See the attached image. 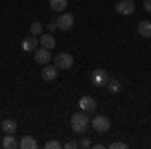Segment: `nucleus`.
<instances>
[{
    "instance_id": "14",
    "label": "nucleus",
    "mask_w": 151,
    "mask_h": 149,
    "mask_svg": "<svg viewBox=\"0 0 151 149\" xmlns=\"http://www.w3.org/2000/svg\"><path fill=\"white\" fill-rule=\"evenodd\" d=\"M18 147H22V149H36V147H38V143H36V139L32 137V135H26V137L20 139Z\"/></svg>"
},
{
    "instance_id": "3",
    "label": "nucleus",
    "mask_w": 151,
    "mask_h": 149,
    "mask_svg": "<svg viewBox=\"0 0 151 149\" xmlns=\"http://www.w3.org/2000/svg\"><path fill=\"white\" fill-rule=\"evenodd\" d=\"M91 125H93L95 131L105 133V131H109V129H111V121H109V117H105V115H97V117L91 119Z\"/></svg>"
},
{
    "instance_id": "20",
    "label": "nucleus",
    "mask_w": 151,
    "mask_h": 149,
    "mask_svg": "<svg viewBox=\"0 0 151 149\" xmlns=\"http://www.w3.org/2000/svg\"><path fill=\"white\" fill-rule=\"evenodd\" d=\"M109 147L111 149H127V143H123V141H113V143H109Z\"/></svg>"
},
{
    "instance_id": "4",
    "label": "nucleus",
    "mask_w": 151,
    "mask_h": 149,
    "mask_svg": "<svg viewBox=\"0 0 151 149\" xmlns=\"http://www.w3.org/2000/svg\"><path fill=\"white\" fill-rule=\"evenodd\" d=\"M91 83H93L95 87H105V85L109 83V75H107V71H105V69H95L93 75H91Z\"/></svg>"
},
{
    "instance_id": "13",
    "label": "nucleus",
    "mask_w": 151,
    "mask_h": 149,
    "mask_svg": "<svg viewBox=\"0 0 151 149\" xmlns=\"http://www.w3.org/2000/svg\"><path fill=\"white\" fill-rule=\"evenodd\" d=\"M38 42H40V46H45V48H52V46L57 45V40H55V36L50 35V32H47V35H40V38H38Z\"/></svg>"
},
{
    "instance_id": "18",
    "label": "nucleus",
    "mask_w": 151,
    "mask_h": 149,
    "mask_svg": "<svg viewBox=\"0 0 151 149\" xmlns=\"http://www.w3.org/2000/svg\"><path fill=\"white\" fill-rule=\"evenodd\" d=\"M42 22H38V20H35V22L30 24V35H35V36H38V35H42Z\"/></svg>"
},
{
    "instance_id": "17",
    "label": "nucleus",
    "mask_w": 151,
    "mask_h": 149,
    "mask_svg": "<svg viewBox=\"0 0 151 149\" xmlns=\"http://www.w3.org/2000/svg\"><path fill=\"white\" fill-rule=\"evenodd\" d=\"M109 91L111 93H119L121 89H123V85H121V81H117V79H109Z\"/></svg>"
},
{
    "instance_id": "23",
    "label": "nucleus",
    "mask_w": 151,
    "mask_h": 149,
    "mask_svg": "<svg viewBox=\"0 0 151 149\" xmlns=\"http://www.w3.org/2000/svg\"><path fill=\"white\" fill-rule=\"evenodd\" d=\"M79 147H91V141H89V139H81Z\"/></svg>"
},
{
    "instance_id": "21",
    "label": "nucleus",
    "mask_w": 151,
    "mask_h": 149,
    "mask_svg": "<svg viewBox=\"0 0 151 149\" xmlns=\"http://www.w3.org/2000/svg\"><path fill=\"white\" fill-rule=\"evenodd\" d=\"M65 147H67V149H77V147H79V143H77V141H67Z\"/></svg>"
},
{
    "instance_id": "19",
    "label": "nucleus",
    "mask_w": 151,
    "mask_h": 149,
    "mask_svg": "<svg viewBox=\"0 0 151 149\" xmlns=\"http://www.w3.org/2000/svg\"><path fill=\"white\" fill-rule=\"evenodd\" d=\"M45 147H47V149H60L63 145H60L58 141H55V139H50V141H47V143H45Z\"/></svg>"
},
{
    "instance_id": "1",
    "label": "nucleus",
    "mask_w": 151,
    "mask_h": 149,
    "mask_svg": "<svg viewBox=\"0 0 151 149\" xmlns=\"http://www.w3.org/2000/svg\"><path fill=\"white\" fill-rule=\"evenodd\" d=\"M89 125H91V117L85 113V111H79V113H75L73 117H70V129L75 131V133H85L87 129H89Z\"/></svg>"
},
{
    "instance_id": "10",
    "label": "nucleus",
    "mask_w": 151,
    "mask_h": 149,
    "mask_svg": "<svg viewBox=\"0 0 151 149\" xmlns=\"http://www.w3.org/2000/svg\"><path fill=\"white\" fill-rule=\"evenodd\" d=\"M16 121H14V119H4V121H2V123H0V129H2V133H4V135H14V133H16Z\"/></svg>"
},
{
    "instance_id": "9",
    "label": "nucleus",
    "mask_w": 151,
    "mask_h": 149,
    "mask_svg": "<svg viewBox=\"0 0 151 149\" xmlns=\"http://www.w3.org/2000/svg\"><path fill=\"white\" fill-rule=\"evenodd\" d=\"M35 60H36V63H40V65H47L48 60H50V53H48V48H45V46L35 48Z\"/></svg>"
},
{
    "instance_id": "12",
    "label": "nucleus",
    "mask_w": 151,
    "mask_h": 149,
    "mask_svg": "<svg viewBox=\"0 0 151 149\" xmlns=\"http://www.w3.org/2000/svg\"><path fill=\"white\" fill-rule=\"evenodd\" d=\"M137 32H139L143 38H151V22L149 20H141L137 24Z\"/></svg>"
},
{
    "instance_id": "8",
    "label": "nucleus",
    "mask_w": 151,
    "mask_h": 149,
    "mask_svg": "<svg viewBox=\"0 0 151 149\" xmlns=\"http://www.w3.org/2000/svg\"><path fill=\"white\" fill-rule=\"evenodd\" d=\"M40 77H42V79L45 81H55L58 77V69L57 67H55V65H45V67H42V71H40Z\"/></svg>"
},
{
    "instance_id": "24",
    "label": "nucleus",
    "mask_w": 151,
    "mask_h": 149,
    "mask_svg": "<svg viewBox=\"0 0 151 149\" xmlns=\"http://www.w3.org/2000/svg\"><path fill=\"white\" fill-rule=\"evenodd\" d=\"M57 20H52V22H48V32H52V30H57Z\"/></svg>"
},
{
    "instance_id": "6",
    "label": "nucleus",
    "mask_w": 151,
    "mask_h": 149,
    "mask_svg": "<svg viewBox=\"0 0 151 149\" xmlns=\"http://www.w3.org/2000/svg\"><path fill=\"white\" fill-rule=\"evenodd\" d=\"M73 24H75V16L69 14V12H63V14L57 18V26L63 30V32H65V30H70V28H73Z\"/></svg>"
},
{
    "instance_id": "22",
    "label": "nucleus",
    "mask_w": 151,
    "mask_h": 149,
    "mask_svg": "<svg viewBox=\"0 0 151 149\" xmlns=\"http://www.w3.org/2000/svg\"><path fill=\"white\" fill-rule=\"evenodd\" d=\"M143 10L151 12V0H145V2H143Z\"/></svg>"
},
{
    "instance_id": "7",
    "label": "nucleus",
    "mask_w": 151,
    "mask_h": 149,
    "mask_svg": "<svg viewBox=\"0 0 151 149\" xmlns=\"http://www.w3.org/2000/svg\"><path fill=\"white\" fill-rule=\"evenodd\" d=\"M115 10L123 16H129V14L135 12V4H133V0H121V2L115 4Z\"/></svg>"
},
{
    "instance_id": "16",
    "label": "nucleus",
    "mask_w": 151,
    "mask_h": 149,
    "mask_svg": "<svg viewBox=\"0 0 151 149\" xmlns=\"http://www.w3.org/2000/svg\"><path fill=\"white\" fill-rule=\"evenodd\" d=\"M50 8H52L55 12H65L67 0H50Z\"/></svg>"
},
{
    "instance_id": "5",
    "label": "nucleus",
    "mask_w": 151,
    "mask_h": 149,
    "mask_svg": "<svg viewBox=\"0 0 151 149\" xmlns=\"http://www.w3.org/2000/svg\"><path fill=\"white\" fill-rule=\"evenodd\" d=\"M79 109L85 111V113H93L95 109H97V99L91 97V95H85L79 99Z\"/></svg>"
},
{
    "instance_id": "15",
    "label": "nucleus",
    "mask_w": 151,
    "mask_h": 149,
    "mask_svg": "<svg viewBox=\"0 0 151 149\" xmlns=\"http://www.w3.org/2000/svg\"><path fill=\"white\" fill-rule=\"evenodd\" d=\"M2 147L4 149H14V147H18V141H16L14 135H4V139H2Z\"/></svg>"
},
{
    "instance_id": "2",
    "label": "nucleus",
    "mask_w": 151,
    "mask_h": 149,
    "mask_svg": "<svg viewBox=\"0 0 151 149\" xmlns=\"http://www.w3.org/2000/svg\"><path fill=\"white\" fill-rule=\"evenodd\" d=\"M73 63H75V58H73V55H69V53H60V55L55 57V67H57L58 71H69L70 67H73Z\"/></svg>"
},
{
    "instance_id": "11",
    "label": "nucleus",
    "mask_w": 151,
    "mask_h": 149,
    "mask_svg": "<svg viewBox=\"0 0 151 149\" xmlns=\"http://www.w3.org/2000/svg\"><path fill=\"white\" fill-rule=\"evenodd\" d=\"M36 45H38V38H36L35 35H30V36H26V38L22 40V50H26V53H35Z\"/></svg>"
}]
</instances>
